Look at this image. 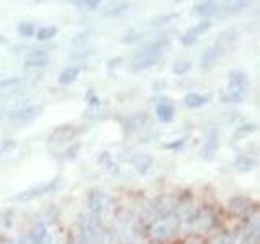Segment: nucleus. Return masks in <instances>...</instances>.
Returning a JSON list of instances; mask_svg holds the SVG:
<instances>
[{"instance_id":"f257e3e1","label":"nucleus","mask_w":260,"mask_h":244,"mask_svg":"<svg viewBox=\"0 0 260 244\" xmlns=\"http://www.w3.org/2000/svg\"><path fill=\"white\" fill-rule=\"evenodd\" d=\"M169 46V39L168 38H158L154 39L153 43L146 44L143 49L137 52V55L134 57V60L130 62V67L134 70H146L156 65L159 62V59L162 57V52L165 49Z\"/></svg>"},{"instance_id":"f03ea898","label":"nucleus","mask_w":260,"mask_h":244,"mask_svg":"<svg viewBox=\"0 0 260 244\" xmlns=\"http://www.w3.org/2000/svg\"><path fill=\"white\" fill-rule=\"evenodd\" d=\"M104 230L101 218L91 215L89 211L80 214L78 218V241L81 244H101Z\"/></svg>"},{"instance_id":"7ed1b4c3","label":"nucleus","mask_w":260,"mask_h":244,"mask_svg":"<svg viewBox=\"0 0 260 244\" xmlns=\"http://www.w3.org/2000/svg\"><path fill=\"white\" fill-rule=\"evenodd\" d=\"M62 184H63L62 177L55 176L52 179H47V181H43V182H38V184H32V186L26 187V189H23L21 192L13 195L12 200L20 202V203L36 200L39 197H44V195H47V194H52L55 191H59L62 187Z\"/></svg>"},{"instance_id":"20e7f679","label":"nucleus","mask_w":260,"mask_h":244,"mask_svg":"<svg viewBox=\"0 0 260 244\" xmlns=\"http://www.w3.org/2000/svg\"><path fill=\"white\" fill-rule=\"evenodd\" d=\"M43 111H44V108L39 104H26V106H21V108L13 109L10 114H8L7 119L10 122V126H13L16 129H23V127L31 126L36 119H39Z\"/></svg>"},{"instance_id":"39448f33","label":"nucleus","mask_w":260,"mask_h":244,"mask_svg":"<svg viewBox=\"0 0 260 244\" xmlns=\"http://www.w3.org/2000/svg\"><path fill=\"white\" fill-rule=\"evenodd\" d=\"M112 208V197L109 192L94 189L89 191L86 195V211H89L91 215L103 218L104 215H108V211Z\"/></svg>"},{"instance_id":"423d86ee","label":"nucleus","mask_w":260,"mask_h":244,"mask_svg":"<svg viewBox=\"0 0 260 244\" xmlns=\"http://www.w3.org/2000/svg\"><path fill=\"white\" fill-rule=\"evenodd\" d=\"M177 228H179V218L176 214H171V215L161 217L150 222V233L154 239H159V241L173 238L177 233Z\"/></svg>"},{"instance_id":"0eeeda50","label":"nucleus","mask_w":260,"mask_h":244,"mask_svg":"<svg viewBox=\"0 0 260 244\" xmlns=\"http://www.w3.org/2000/svg\"><path fill=\"white\" fill-rule=\"evenodd\" d=\"M29 83L31 80L28 77H8L0 80V98H8L18 93L23 88H26Z\"/></svg>"},{"instance_id":"6e6552de","label":"nucleus","mask_w":260,"mask_h":244,"mask_svg":"<svg viewBox=\"0 0 260 244\" xmlns=\"http://www.w3.org/2000/svg\"><path fill=\"white\" fill-rule=\"evenodd\" d=\"M249 89V78L244 72L233 70L230 72V78H228V93L246 96Z\"/></svg>"},{"instance_id":"1a4fd4ad","label":"nucleus","mask_w":260,"mask_h":244,"mask_svg":"<svg viewBox=\"0 0 260 244\" xmlns=\"http://www.w3.org/2000/svg\"><path fill=\"white\" fill-rule=\"evenodd\" d=\"M32 244H46L51 238V231H49V223L46 220H36L35 225L31 226V231L28 233Z\"/></svg>"},{"instance_id":"9d476101","label":"nucleus","mask_w":260,"mask_h":244,"mask_svg":"<svg viewBox=\"0 0 260 244\" xmlns=\"http://www.w3.org/2000/svg\"><path fill=\"white\" fill-rule=\"evenodd\" d=\"M244 239L247 241V244H258L260 239V218L257 214L249 215V220L244 228Z\"/></svg>"},{"instance_id":"9b49d317","label":"nucleus","mask_w":260,"mask_h":244,"mask_svg":"<svg viewBox=\"0 0 260 244\" xmlns=\"http://www.w3.org/2000/svg\"><path fill=\"white\" fill-rule=\"evenodd\" d=\"M218 148H219L218 134L213 130V132H211L207 137V140L203 142V145H202V148H200V158L205 160V161H213L215 157H216V153H218Z\"/></svg>"},{"instance_id":"f8f14e48","label":"nucleus","mask_w":260,"mask_h":244,"mask_svg":"<svg viewBox=\"0 0 260 244\" xmlns=\"http://www.w3.org/2000/svg\"><path fill=\"white\" fill-rule=\"evenodd\" d=\"M49 62V55L43 49H36V51H31L26 57V62H24V70H39L46 67Z\"/></svg>"},{"instance_id":"ddd939ff","label":"nucleus","mask_w":260,"mask_h":244,"mask_svg":"<svg viewBox=\"0 0 260 244\" xmlns=\"http://www.w3.org/2000/svg\"><path fill=\"white\" fill-rule=\"evenodd\" d=\"M230 210L233 211V214L239 215V217H249L252 215L250 210H252V200L249 197H244V195H236V197L230 199Z\"/></svg>"},{"instance_id":"4468645a","label":"nucleus","mask_w":260,"mask_h":244,"mask_svg":"<svg viewBox=\"0 0 260 244\" xmlns=\"http://www.w3.org/2000/svg\"><path fill=\"white\" fill-rule=\"evenodd\" d=\"M77 130L73 129L72 126H62V127H57L54 132L49 135V143L51 145H63L70 142L73 137H75Z\"/></svg>"},{"instance_id":"2eb2a0df","label":"nucleus","mask_w":260,"mask_h":244,"mask_svg":"<svg viewBox=\"0 0 260 244\" xmlns=\"http://www.w3.org/2000/svg\"><path fill=\"white\" fill-rule=\"evenodd\" d=\"M223 54V46L221 43L218 41V44L211 46L210 49H207L205 52L202 55V60H200V65H202V70H210L213 65L218 62V59L221 57Z\"/></svg>"},{"instance_id":"dca6fc26","label":"nucleus","mask_w":260,"mask_h":244,"mask_svg":"<svg viewBox=\"0 0 260 244\" xmlns=\"http://www.w3.org/2000/svg\"><path fill=\"white\" fill-rule=\"evenodd\" d=\"M210 28H211V23H210V21L197 23L195 26H192V28L181 38V43H182L184 46H190V44H193L195 41H197V38H199L200 35H203L205 31H208Z\"/></svg>"},{"instance_id":"f3484780","label":"nucleus","mask_w":260,"mask_h":244,"mask_svg":"<svg viewBox=\"0 0 260 244\" xmlns=\"http://www.w3.org/2000/svg\"><path fill=\"white\" fill-rule=\"evenodd\" d=\"M153 163H154V160H153L151 155H148V153H138V155H135V158L132 160L134 169L140 176H145V174L150 173Z\"/></svg>"},{"instance_id":"a211bd4d","label":"nucleus","mask_w":260,"mask_h":244,"mask_svg":"<svg viewBox=\"0 0 260 244\" xmlns=\"http://www.w3.org/2000/svg\"><path fill=\"white\" fill-rule=\"evenodd\" d=\"M174 114H176V109H174L173 103H169L168 100L158 103V106H156V117H158L159 122H165V124H168V122H171V120L174 119Z\"/></svg>"},{"instance_id":"6ab92c4d","label":"nucleus","mask_w":260,"mask_h":244,"mask_svg":"<svg viewBox=\"0 0 260 244\" xmlns=\"http://www.w3.org/2000/svg\"><path fill=\"white\" fill-rule=\"evenodd\" d=\"M257 166V160L250 155H239L238 158L233 161V168L239 173H249V171L255 169Z\"/></svg>"},{"instance_id":"aec40b11","label":"nucleus","mask_w":260,"mask_h":244,"mask_svg":"<svg viewBox=\"0 0 260 244\" xmlns=\"http://www.w3.org/2000/svg\"><path fill=\"white\" fill-rule=\"evenodd\" d=\"M146 124H148V112H137V114H132L128 119H127V124L125 127L130 130V132H135V130H140L143 129Z\"/></svg>"},{"instance_id":"412c9836","label":"nucleus","mask_w":260,"mask_h":244,"mask_svg":"<svg viewBox=\"0 0 260 244\" xmlns=\"http://www.w3.org/2000/svg\"><path fill=\"white\" fill-rule=\"evenodd\" d=\"M128 8H130V4L127 2V0H119V2L109 4V5L106 7L104 10L101 12V15H103V16H106V18H111V16L122 15L124 12H127Z\"/></svg>"},{"instance_id":"4be33fe9","label":"nucleus","mask_w":260,"mask_h":244,"mask_svg":"<svg viewBox=\"0 0 260 244\" xmlns=\"http://www.w3.org/2000/svg\"><path fill=\"white\" fill-rule=\"evenodd\" d=\"M208 100H210L208 96H203L200 93H187L184 96V104L190 109H199L202 106H205Z\"/></svg>"},{"instance_id":"5701e85b","label":"nucleus","mask_w":260,"mask_h":244,"mask_svg":"<svg viewBox=\"0 0 260 244\" xmlns=\"http://www.w3.org/2000/svg\"><path fill=\"white\" fill-rule=\"evenodd\" d=\"M218 10V5L213 2V0H203L197 7H195V13L199 16H211L215 15Z\"/></svg>"},{"instance_id":"b1692460","label":"nucleus","mask_w":260,"mask_h":244,"mask_svg":"<svg viewBox=\"0 0 260 244\" xmlns=\"http://www.w3.org/2000/svg\"><path fill=\"white\" fill-rule=\"evenodd\" d=\"M78 75H80V69L69 67V69H65L59 73V83L60 85H70L78 78Z\"/></svg>"},{"instance_id":"393cba45","label":"nucleus","mask_w":260,"mask_h":244,"mask_svg":"<svg viewBox=\"0 0 260 244\" xmlns=\"http://www.w3.org/2000/svg\"><path fill=\"white\" fill-rule=\"evenodd\" d=\"M254 0H224L223 2V8L228 12H239L242 8L249 7Z\"/></svg>"},{"instance_id":"a878e982","label":"nucleus","mask_w":260,"mask_h":244,"mask_svg":"<svg viewBox=\"0 0 260 244\" xmlns=\"http://www.w3.org/2000/svg\"><path fill=\"white\" fill-rule=\"evenodd\" d=\"M98 163H100L101 168H104L106 171H111V173H114V171L117 169L116 163H114V160H112L109 151H103L100 157H98Z\"/></svg>"},{"instance_id":"bb28decb","label":"nucleus","mask_w":260,"mask_h":244,"mask_svg":"<svg viewBox=\"0 0 260 244\" xmlns=\"http://www.w3.org/2000/svg\"><path fill=\"white\" fill-rule=\"evenodd\" d=\"M185 142H187V137H179V138H176V140H173V142L165 143V145H162V148L169 150V151H179V150H182L184 146H185Z\"/></svg>"},{"instance_id":"cd10ccee","label":"nucleus","mask_w":260,"mask_h":244,"mask_svg":"<svg viewBox=\"0 0 260 244\" xmlns=\"http://www.w3.org/2000/svg\"><path fill=\"white\" fill-rule=\"evenodd\" d=\"M257 130V126L255 124H246V126H241L236 129V132H234V138H244V137H247L250 134H254Z\"/></svg>"},{"instance_id":"c85d7f7f","label":"nucleus","mask_w":260,"mask_h":244,"mask_svg":"<svg viewBox=\"0 0 260 244\" xmlns=\"http://www.w3.org/2000/svg\"><path fill=\"white\" fill-rule=\"evenodd\" d=\"M190 62L189 60H179L173 65V72H174V75H185L187 72L190 70Z\"/></svg>"},{"instance_id":"c756f323","label":"nucleus","mask_w":260,"mask_h":244,"mask_svg":"<svg viewBox=\"0 0 260 244\" xmlns=\"http://www.w3.org/2000/svg\"><path fill=\"white\" fill-rule=\"evenodd\" d=\"M57 35V28L55 26H46V28H41L38 31V39L39 41H47V39H51Z\"/></svg>"},{"instance_id":"7c9ffc66","label":"nucleus","mask_w":260,"mask_h":244,"mask_svg":"<svg viewBox=\"0 0 260 244\" xmlns=\"http://www.w3.org/2000/svg\"><path fill=\"white\" fill-rule=\"evenodd\" d=\"M177 18V13H169V15H161V16H156L153 21H151V24L153 26H161V24H165V23H171L173 20H176Z\"/></svg>"},{"instance_id":"2f4dec72","label":"nucleus","mask_w":260,"mask_h":244,"mask_svg":"<svg viewBox=\"0 0 260 244\" xmlns=\"http://www.w3.org/2000/svg\"><path fill=\"white\" fill-rule=\"evenodd\" d=\"M72 2L81 8H86V10H93L101 4V0H72Z\"/></svg>"},{"instance_id":"473e14b6","label":"nucleus","mask_w":260,"mask_h":244,"mask_svg":"<svg viewBox=\"0 0 260 244\" xmlns=\"http://www.w3.org/2000/svg\"><path fill=\"white\" fill-rule=\"evenodd\" d=\"M18 33H20V36L29 38V36H32V33H35V28H32L31 23H20L18 24Z\"/></svg>"},{"instance_id":"72a5a7b5","label":"nucleus","mask_w":260,"mask_h":244,"mask_svg":"<svg viewBox=\"0 0 260 244\" xmlns=\"http://www.w3.org/2000/svg\"><path fill=\"white\" fill-rule=\"evenodd\" d=\"M233 238L234 236L230 234V233H221V234H218L213 244H233Z\"/></svg>"},{"instance_id":"f704fd0d","label":"nucleus","mask_w":260,"mask_h":244,"mask_svg":"<svg viewBox=\"0 0 260 244\" xmlns=\"http://www.w3.org/2000/svg\"><path fill=\"white\" fill-rule=\"evenodd\" d=\"M88 41V33H81V35H77L75 38H73V41H72V44L73 46H81V44H85Z\"/></svg>"},{"instance_id":"c9c22d12","label":"nucleus","mask_w":260,"mask_h":244,"mask_svg":"<svg viewBox=\"0 0 260 244\" xmlns=\"http://www.w3.org/2000/svg\"><path fill=\"white\" fill-rule=\"evenodd\" d=\"M16 146V143L13 142V140H10V138H7V140L2 143V146H0V150H2V153H5V151H10V150H13Z\"/></svg>"},{"instance_id":"e433bc0d","label":"nucleus","mask_w":260,"mask_h":244,"mask_svg":"<svg viewBox=\"0 0 260 244\" xmlns=\"http://www.w3.org/2000/svg\"><path fill=\"white\" fill-rule=\"evenodd\" d=\"M15 244H32L29 234H20V238L15 241Z\"/></svg>"},{"instance_id":"4c0bfd02","label":"nucleus","mask_w":260,"mask_h":244,"mask_svg":"<svg viewBox=\"0 0 260 244\" xmlns=\"http://www.w3.org/2000/svg\"><path fill=\"white\" fill-rule=\"evenodd\" d=\"M233 244H247V241L244 239L242 234H238V236H234V238H233Z\"/></svg>"},{"instance_id":"58836bf2","label":"nucleus","mask_w":260,"mask_h":244,"mask_svg":"<svg viewBox=\"0 0 260 244\" xmlns=\"http://www.w3.org/2000/svg\"><path fill=\"white\" fill-rule=\"evenodd\" d=\"M165 86H166L165 81H156V83H154V89H165Z\"/></svg>"},{"instance_id":"ea45409f","label":"nucleus","mask_w":260,"mask_h":244,"mask_svg":"<svg viewBox=\"0 0 260 244\" xmlns=\"http://www.w3.org/2000/svg\"><path fill=\"white\" fill-rule=\"evenodd\" d=\"M0 244H15V241L10 239V238H2V239H0Z\"/></svg>"},{"instance_id":"a19ab883","label":"nucleus","mask_w":260,"mask_h":244,"mask_svg":"<svg viewBox=\"0 0 260 244\" xmlns=\"http://www.w3.org/2000/svg\"><path fill=\"white\" fill-rule=\"evenodd\" d=\"M127 244H140L137 239H132V241H127Z\"/></svg>"},{"instance_id":"79ce46f5","label":"nucleus","mask_w":260,"mask_h":244,"mask_svg":"<svg viewBox=\"0 0 260 244\" xmlns=\"http://www.w3.org/2000/svg\"><path fill=\"white\" fill-rule=\"evenodd\" d=\"M0 43H4V38H0Z\"/></svg>"},{"instance_id":"37998d69","label":"nucleus","mask_w":260,"mask_h":244,"mask_svg":"<svg viewBox=\"0 0 260 244\" xmlns=\"http://www.w3.org/2000/svg\"><path fill=\"white\" fill-rule=\"evenodd\" d=\"M77 244H81V242H80V241H78V239H77Z\"/></svg>"},{"instance_id":"c03bdc74","label":"nucleus","mask_w":260,"mask_h":244,"mask_svg":"<svg viewBox=\"0 0 260 244\" xmlns=\"http://www.w3.org/2000/svg\"><path fill=\"white\" fill-rule=\"evenodd\" d=\"M0 157H2V150H0Z\"/></svg>"}]
</instances>
